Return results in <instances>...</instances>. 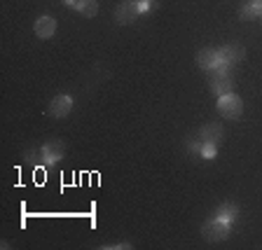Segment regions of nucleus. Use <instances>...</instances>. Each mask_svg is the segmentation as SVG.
I'll return each instance as SVG.
<instances>
[{"mask_svg": "<svg viewBox=\"0 0 262 250\" xmlns=\"http://www.w3.org/2000/svg\"><path fill=\"white\" fill-rule=\"evenodd\" d=\"M229 232H232V222H227V220H211V222H206L202 227V236L208 241V243H218V241H225L229 236Z\"/></svg>", "mask_w": 262, "mask_h": 250, "instance_id": "1", "label": "nucleus"}, {"mask_svg": "<svg viewBox=\"0 0 262 250\" xmlns=\"http://www.w3.org/2000/svg\"><path fill=\"white\" fill-rule=\"evenodd\" d=\"M218 112L223 117H227V120H236L244 112V101L239 96H234V94H225V96L218 98Z\"/></svg>", "mask_w": 262, "mask_h": 250, "instance_id": "2", "label": "nucleus"}, {"mask_svg": "<svg viewBox=\"0 0 262 250\" xmlns=\"http://www.w3.org/2000/svg\"><path fill=\"white\" fill-rule=\"evenodd\" d=\"M211 89L215 94H220V96H225V94H232V75H229V68H215L211 75Z\"/></svg>", "mask_w": 262, "mask_h": 250, "instance_id": "3", "label": "nucleus"}, {"mask_svg": "<svg viewBox=\"0 0 262 250\" xmlns=\"http://www.w3.org/2000/svg\"><path fill=\"white\" fill-rule=\"evenodd\" d=\"M218 54H220V65L232 71V65L239 63V61L246 56V52H244V47H239V44H227V47L218 49ZM220 65H218V68H220Z\"/></svg>", "mask_w": 262, "mask_h": 250, "instance_id": "4", "label": "nucleus"}, {"mask_svg": "<svg viewBox=\"0 0 262 250\" xmlns=\"http://www.w3.org/2000/svg\"><path fill=\"white\" fill-rule=\"evenodd\" d=\"M138 14H141V10H138L136 0H124V3H120L117 10H115V19L120 24H134V19H136Z\"/></svg>", "mask_w": 262, "mask_h": 250, "instance_id": "5", "label": "nucleus"}, {"mask_svg": "<svg viewBox=\"0 0 262 250\" xmlns=\"http://www.w3.org/2000/svg\"><path fill=\"white\" fill-rule=\"evenodd\" d=\"M196 65L199 68H204V71H215L220 65V54L218 49H199L196 52Z\"/></svg>", "mask_w": 262, "mask_h": 250, "instance_id": "6", "label": "nucleus"}, {"mask_svg": "<svg viewBox=\"0 0 262 250\" xmlns=\"http://www.w3.org/2000/svg\"><path fill=\"white\" fill-rule=\"evenodd\" d=\"M71 108H73V98L71 96H66V94H59V96L49 103V115L52 117H66V115L71 112Z\"/></svg>", "mask_w": 262, "mask_h": 250, "instance_id": "7", "label": "nucleus"}, {"mask_svg": "<svg viewBox=\"0 0 262 250\" xmlns=\"http://www.w3.org/2000/svg\"><path fill=\"white\" fill-rule=\"evenodd\" d=\"M54 31H56V21L52 16H40L38 21H35V35L40 40H49L54 35Z\"/></svg>", "mask_w": 262, "mask_h": 250, "instance_id": "8", "label": "nucleus"}, {"mask_svg": "<svg viewBox=\"0 0 262 250\" xmlns=\"http://www.w3.org/2000/svg\"><path fill=\"white\" fill-rule=\"evenodd\" d=\"M199 138H202V143H213V145H218V143L223 141V126L215 124V122H213V124L202 126Z\"/></svg>", "mask_w": 262, "mask_h": 250, "instance_id": "9", "label": "nucleus"}, {"mask_svg": "<svg viewBox=\"0 0 262 250\" xmlns=\"http://www.w3.org/2000/svg\"><path fill=\"white\" fill-rule=\"evenodd\" d=\"M42 150H45V164H54L63 157V143H59V141L45 143Z\"/></svg>", "mask_w": 262, "mask_h": 250, "instance_id": "10", "label": "nucleus"}, {"mask_svg": "<svg viewBox=\"0 0 262 250\" xmlns=\"http://www.w3.org/2000/svg\"><path fill=\"white\" fill-rule=\"evenodd\" d=\"M73 7H75L82 16H96V12H98V3H96V0H75V3H73Z\"/></svg>", "mask_w": 262, "mask_h": 250, "instance_id": "11", "label": "nucleus"}, {"mask_svg": "<svg viewBox=\"0 0 262 250\" xmlns=\"http://www.w3.org/2000/svg\"><path fill=\"white\" fill-rule=\"evenodd\" d=\"M236 215H239V208H236L234 203H223V206L215 211V218L227 220V222H234Z\"/></svg>", "mask_w": 262, "mask_h": 250, "instance_id": "12", "label": "nucleus"}, {"mask_svg": "<svg viewBox=\"0 0 262 250\" xmlns=\"http://www.w3.org/2000/svg\"><path fill=\"white\" fill-rule=\"evenodd\" d=\"M255 16H260V12H257L253 5H246V7H241V19H246V21H253Z\"/></svg>", "mask_w": 262, "mask_h": 250, "instance_id": "13", "label": "nucleus"}, {"mask_svg": "<svg viewBox=\"0 0 262 250\" xmlns=\"http://www.w3.org/2000/svg\"><path fill=\"white\" fill-rule=\"evenodd\" d=\"M202 157L204 159H213V157H215V145H213V143H204V145H202Z\"/></svg>", "mask_w": 262, "mask_h": 250, "instance_id": "14", "label": "nucleus"}, {"mask_svg": "<svg viewBox=\"0 0 262 250\" xmlns=\"http://www.w3.org/2000/svg\"><path fill=\"white\" fill-rule=\"evenodd\" d=\"M251 5L255 7V10L260 12V16H262V0H251Z\"/></svg>", "mask_w": 262, "mask_h": 250, "instance_id": "15", "label": "nucleus"}, {"mask_svg": "<svg viewBox=\"0 0 262 250\" xmlns=\"http://www.w3.org/2000/svg\"><path fill=\"white\" fill-rule=\"evenodd\" d=\"M138 5H143V3H155V0H136Z\"/></svg>", "mask_w": 262, "mask_h": 250, "instance_id": "16", "label": "nucleus"}, {"mask_svg": "<svg viewBox=\"0 0 262 250\" xmlns=\"http://www.w3.org/2000/svg\"><path fill=\"white\" fill-rule=\"evenodd\" d=\"M61 3H66V5H73V3H75V0H61Z\"/></svg>", "mask_w": 262, "mask_h": 250, "instance_id": "17", "label": "nucleus"}]
</instances>
